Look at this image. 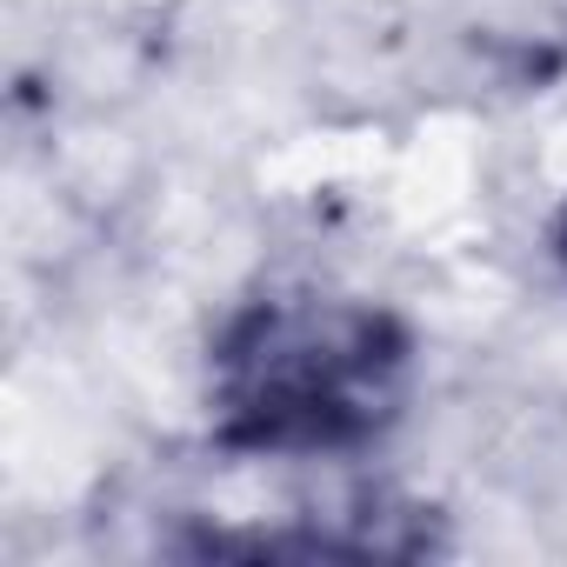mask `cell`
I'll use <instances>...</instances> for the list:
<instances>
[{
	"mask_svg": "<svg viewBox=\"0 0 567 567\" xmlns=\"http://www.w3.org/2000/svg\"><path fill=\"white\" fill-rule=\"evenodd\" d=\"M408 334L381 308L260 301L214 348L220 441L247 454H341L388 427Z\"/></svg>",
	"mask_w": 567,
	"mask_h": 567,
	"instance_id": "1",
	"label": "cell"
}]
</instances>
